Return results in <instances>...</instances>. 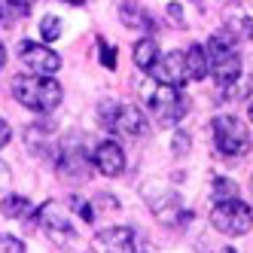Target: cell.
Returning <instances> with one entry per match:
<instances>
[{
  "mask_svg": "<svg viewBox=\"0 0 253 253\" xmlns=\"http://www.w3.org/2000/svg\"><path fill=\"white\" fill-rule=\"evenodd\" d=\"M213 229H220L223 235H244L253 226V211L241 202V198H229V202H216L211 211Z\"/></svg>",
  "mask_w": 253,
  "mask_h": 253,
  "instance_id": "cell-5",
  "label": "cell"
},
{
  "mask_svg": "<svg viewBox=\"0 0 253 253\" xmlns=\"http://www.w3.org/2000/svg\"><path fill=\"white\" fill-rule=\"evenodd\" d=\"M150 107H153V116H156V122L162 128H174V125L186 116L189 98L180 92L177 85H159L150 95Z\"/></svg>",
  "mask_w": 253,
  "mask_h": 253,
  "instance_id": "cell-4",
  "label": "cell"
},
{
  "mask_svg": "<svg viewBox=\"0 0 253 253\" xmlns=\"http://www.w3.org/2000/svg\"><path fill=\"white\" fill-rule=\"evenodd\" d=\"M116 131H122L125 137H147L150 131V122L134 104H125L119 107V116H116Z\"/></svg>",
  "mask_w": 253,
  "mask_h": 253,
  "instance_id": "cell-12",
  "label": "cell"
},
{
  "mask_svg": "<svg viewBox=\"0 0 253 253\" xmlns=\"http://www.w3.org/2000/svg\"><path fill=\"white\" fill-rule=\"evenodd\" d=\"M70 205H74L77 208V213H80V220L83 223H95V205L92 202H85V198H70Z\"/></svg>",
  "mask_w": 253,
  "mask_h": 253,
  "instance_id": "cell-20",
  "label": "cell"
},
{
  "mask_svg": "<svg viewBox=\"0 0 253 253\" xmlns=\"http://www.w3.org/2000/svg\"><path fill=\"white\" fill-rule=\"evenodd\" d=\"M19 58H22V64L31 70V74L52 77V74H58V70H61L58 52H52L49 46H40V43H31V40L19 43Z\"/></svg>",
  "mask_w": 253,
  "mask_h": 253,
  "instance_id": "cell-8",
  "label": "cell"
},
{
  "mask_svg": "<svg viewBox=\"0 0 253 253\" xmlns=\"http://www.w3.org/2000/svg\"><path fill=\"white\" fill-rule=\"evenodd\" d=\"M186 70H189V80H205L211 74V61H208V49L202 43H189L186 46Z\"/></svg>",
  "mask_w": 253,
  "mask_h": 253,
  "instance_id": "cell-14",
  "label": "cell"
},
{
  "mask_svg": "<svg viewBox=\"0 0 253 253\" xmlns=\"http://www.w3.org/2000/svg\"><path fill=\"white\" fill-rule=\"evenodd\" d=\"M3 64H6V49L0 46V70H3Z\"/></svg>",
  "mask_w": 253,
  "mask_h": 253,
  "instance_id": "cell-27",
  "label": "cell"
},
{
  "mask_svg": "<svg viewBox=\"0 0 253 253\" xmlns=\"http://www.w3.org/2000/svg\"><path fill=\"white\" fill-rule=\"evenodd\" d=\"M58 174L61 177H67V180H85L88 174V159L80 153V150H64L61 153V168H58Z\"/></svg>",
  "mask_w": 253,
  "mask_h": 253,
  "instance_id": "cell-13",
  "label": "cell"
},
{
  "mask_svg": "<svg viewBox=\"0 0 253 253\" xmlns=\"http://www.w3.org/2000/svg\"><path fill=\"white\" fill-rule=\"evenodd\" d=\"M37 220H40L43 232L58 247H70V244L77 241V229H74V223H70V213L58 202H43L40 211H37Z\"/></svg>",
  "mask_w": 253,
  "mask_h": 253,
  "instance_id": "cell-6",
  "label": "cell"
},
{
  "mask_svg": "<svg viewBox=\"0 0 253 253\" xmlns=\"http://www.w3.org/2000/svg\"><path fill=\"white\" fill-rule=\"evenodd\" d=\"M9 137H12V128H9L3 119H0V150H3L6 143H9Z\"/></svg>",
  "mask_w": 253,
  "mask_h": 253,
  "instance_id": "cell-26",
  "label": "cell"
},
{
  "mask_svg": "<svg viewBox=\"0 0 253 253\" xmlns=\"http://www.w3.org/2000/svg\"><path fill=\"white\" fill-rule=\"evenodd\" d=\"M247 34H250V37H253V22H250V31H247Z\"/></svg>",
  "mask_w": 253,
  "mask_h": 253,
  "instance_id": "cell-30",
  "label": "cell"
},
{
  "mask_svg": "<svg viewBox=\"0 0 253 253\" xmlns=\"http://www.w3.org/2000/svg\"><path fill=\"white\" fill-rule=\"evenodd\" d=\"M116 116H119V104L104 101V104H101V125H107V128H116Z\"/></svg>",
  "mask_w": 253,
  "mask_h": 253,
  "instance_id": "cell-21",
  "label": "cell"
},
{
  "mask_svg": "<svg viewBox=\"0 0 253 253\" xmlns=\"http://www.w3.org/2000/svg\"><path fill=\"white\" fill-rule=\"evenodd\" d=\"M31 198H25V195H6L3 202H0V213L6 216V220H22V216H28L31 213Z\"/></svg>",
  "mask_w": 253,
  "mask_h": 253,
  "instance_id": "cell-15",
  "label": "cell"
},
{
  "mask_svg": "<svg viewBox=\"0 0 253 253\" xmlns=\"http://www.w3.org/2000/svg\"><path fill=\"white\" fill-rule=\"evenodd\" d=\"M0 253H25V244L15 235H3L0 232Z\"/></svg>",
  "mask_w": 253,
  "mask_h": 253,
  "instance_id": "cell-22",
  "label": "cell"
},
{
  "mask_svg": "<svg viewBox=\"0 0 253 253\" xmlns=\"http://www.w3.org/2000/svg\"><path fill=\"white\" fill-rule=\"evenodd\" d=\"M61 19H58V15H43V19H40V37L46 40V43H55L58 37H61Z\"/></svg>",
  "mask_w": 253,
  "mask_h": 253,
  "instance_id": "cell-18",
  "label": "cell"
},
{
  "mask_svg": "<svg viewBox=\"0 0 253 253\" xmlns=\"http://www.w3.org/2000/svg\"><path fill=\"white\" fill-rule=\"evenodd\" d=\"M213 198L216 202H229V198H238V186L226 177H216L213 180Z\"/></svg>",
  "mask_w": 253,
  "mask_h": 253,
  "instance_id": "cell-19",
  "label": "cell"
},
{
  "mask_svg": "<svg viewBox=\"0 0 253 253\" xmlns=\"http://www.w3.org/2000/svg\"><path fill=\"white\" fill-rule=\"evenodd\" d=\"M192 3H202V0H192Z\"/></svg>",
  "mask_w": 253,
  "mask_h": 253,
  "instance_id": "cell-33",
  "label": "cell"
},
{
  "mask_svg": "<svg viewBox=\"0 0 253 253\" xmlns=\"http://www.w3.org/2000/svg\"><path fill=\"white\" fill-rule=\"evenodd\" d=\"M211 137H213L216 153H223V156L250 153V134L244 128V122L235 119V116H216L211 122Z\"/></svg>",
  "mask_w": 253,
  "mask_h": 253,
  "instance_id": "cell-3",
  "label": "cell"
},
{
  "mask_svg": "<svg viewBox=\"0 0 253 253\" xmlns=\"http://www.w3.org/2000/svg\"><path fill=\"white\" fill-rule=\"evenodd\" d=\"M92 165H95L101 174H107V177H119V174L125 171V153H122L119 143L101 140L98 147H95V153H92Z\"/></svg>",
  "mask_w": 253,
  "mask_h": 253,
  "instance_id": "cell-11",
  "label": "cell"
},
{
  "mask_svg": "<svg viewBox=\"0 0 253 253\" xmlns=\"http://www.w3.org/2000/svg\"><path fill=\"white\" fill-rule=\"evenodd\" d=\"M183 150H189V134H183V131H177V137H174V153L180 156Z\"/></svg>",
  "mask_w": 253,
  "mask_h": 253,
  "instance_id": "cell-25",
  "label": "cell"
},
{
  "mask_svg": "<svg viewBox=\"0 0 253 253\" xmlns=\"http://www.w3.org/2000/svg\"><path fill=\"white\" fill-rule=\"evenodd\" d=\"M143 198H147L150 211H153L165 226H177L180 216H189V213H183L180 195H177L174 189H165L162 183H156V180H150V183L143 186Z\"/></svg>",
  "mask_w": 253,
  "mask_h": 253,
  "instance_id": "cell-7",
  "label": "cell"
},
{
  "mask_svg": "<svg viewBox=\"0 0 253 253\" xmlns=\"http://www.w3.org/2000/svg\"><path fill=\"white\" fill-rule=\"evenodd\" d=\"M226 253H235V250H232V247H226Z\"/></svg>",
  "mask_w": 253,
  "mask_h": 253,
  "instance_id": "cell-31",
  "label": "cell"
},
{
  "mask_svg": "<svg viewBox=\"0 0 253 253\" xmlns=\"http://www.w3.org/2000/svg\"><path fill=\"white\" fill-rule=\"evenodd\" d=\"M12 95L19 104H25L34 113H52L64 98V88L43 74H25L12 80Z\"/></svg>",
  "mask_w": 253,
  "mask_h": 253,
  "instance_id": "cell-1",
  "label": "cell"
},
{
  "mask_svg": "<svg viewBox=\"0 0 253 253\" xmlns=\"http://www.w3.org/2000/svg\"><path fill=\"white\" fill-rule=\"evenodd\" d=\"M0 22H3V9H0Z\"/></svg>",
  "mask_w": 253,
  "mask_h": 253,
  "instance_id": "cell-32",
  "label": "cell"
},
{
  "mask_svg": "<svg viewBox=\"0 0 253 253\" xmlns=\"http://www.w3.org/2000/svg\"><path fill=\"white\" fill-rule=\"evenodd\" d=\"M98 46H101V64H104L107 70H113V67H116V49L107 46L104 40H98Z\"/></svg>",
  "mask_w": 253,
  "mask_h": 253,
  "instance_id": "cell-23",
  "label": "cell"
},
{
  "mask_svg": "<svg viewBox=\"0 0 253 253\" xmlns=\"http://www.w3.org/2000/svg\"><path fill=\"white\" fill-rule=\"evenodd\" d=\"M156 61H159V46H156V40H137V46H134V64L140 67V70H150L156 67Z\"/></svg>",
  "mask_w": 253,
  "mask_h": 253,
  "instance_id": "cell-16",
  "label": "cell"
},
{
  "mask_svg": "<svg viewBox=\"0 0 253 253\" xmlns=\"http://www.w3.org/2000/svg\"><path fill=\"white\" fill-rule=\"evenodd\" d=\"M95 253H134L137 241H134V229L128 226H110V229H101L92 241Z\"/></svg>",
  "mask_w": 253,
  "mask_h": 253,
  "instance_id": "cell-9",
  "label": "cell"
},
{
  "mask_svg": "<svg viewBox=\"0 0 253 253\" xmlns=\"http://www.w3.org/2000/svg\"><path fill=\"white\" fill-rule=\"evenodd\" d=\"M165 12L174 19V25H177V28H183V25H186V22H183V9H180V3H168V9H165Z\"/></svg>",
  "mask_w": 253,
  "mask_h": 253,
  "instance_id": "cell-24",
  "label": "cell"
},
{
  "mask_svg": "<svg viewBox=\"0 0 253 253\" xmlns=\"http://www.w3.org/2000/svg\"><path fill=\"white\" fill-rule=\"evenodd\" d=\"M64 3H70V6H83L85 0H64Z\"/></svg>",
  "mask_w": 253,
  "mask_h": 253,
  "instance_id": "cell-28",
  "label": "cell"
},
{
  "mask_svg": "<svg viewBox=\"0 0 253 253\" xmlns=\"http://www.w3.org/2000/svg\"><path fill=\"white\" fill-rule=\"evenodd\" d=\"M150 74L156 77L159 85H177V88H180V85L189 80L186 55H183V52H171V55H165V58L156 61V67L150 70Z\"/></svg>",
  "mask_w": 253,
  "mask_h": 253,
  "instance_id": "cell-10",
  "label": "cell"
},
{
  "mask_svg": "<svg viewBox=\"0 0 253 253\" xmlns=\"http://www.w3.org/2000/svg\"><path fill=\"white\" fill-rule=\"evenodd\" d=\"M208 61H211V74L220 88H229L238 83L241 77V55L235 52V37L229 31H220L208 40Z\"/></svg>",
  "mask_w": 253,
  "mask_h": 253,
  "instance_id": "cell-2",
  "label": "cell"
},
{
  "mask_svg": "<svg viewBox=\"0 0 253 253\" xmlns=\"http://www.w3.org/2000/svg\"><path fill=\"white\" fill-rule=\"evenodd\" d=\"M247 116H250V122H253V104H250V110H247Z\"/></svg>",
  "mask_w": 253,
  "mask_h": 253,
  "instance_id": "cell-29",
  "label": "cell"
},
{
  "mask_svg": "<svg viewBox=\"0 0 253 253\" xmlns=\"http://www.w3.org/2000/svg\"><path fill=\"white\" fill-rule=\"evenodd\" d=\"M119 19L128 25V28H140V31H153L156 25H153V19L147 12H143L140 6H134V3H122V9H119Z\"/></svg>",
  "mask_w": 253,
  "mask_h": 253,
  "instance_id": "cell-17",
  "label": "cell"
}]
</instances>
